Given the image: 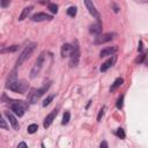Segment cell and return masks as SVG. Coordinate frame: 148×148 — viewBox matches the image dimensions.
I'll return each instance as SVG.
<instances>
[{
  "label": "cell",
  "instance_id": "cell-30",
  "mask_svg": "<svg viewBox=\"0 0 148 148\" xmlns=\"http://www.w3.org/2000/svg\"><path fill=\"white\" fill-rule=\"evenodd\" d=\"M99 147L102 148V147H108V143L105 142V141H103V142H101V145H99Z\"/></svg>",
  "mask_w": 148,
  "mask_h": 148
},
{
  "label": "cell",
  "instance_id": "cell-15",
  "mask_svg": "<svg viewBox=\"0 0 148 148\" xmlns=\"http://www.w3.org/2000/svg\"><path fill=\"white\" fill-rule=\"evenodd\" d=\"M71 50H72V45L66 43L61 46V57L65 58V57H69V53H71Z\"/></svg>",
  "mask_w": 148,
  "mask_h": 148
},
{
  "label": "cell",
  "instance_id": "cell-1",
  "mask_svg": "<svg viewBox=\"0 0 148 148\" xmlns=\"http://www.w3.org/2000/svg\"><path fill=\"white\" fill-rule=\"evenodd\" d=\"M80 46L77 40H74L73 45H72V50L69 53V67H76L80 60Z\"/></svg>",
  "mask_w": 148,
  "mask_h": 148
},
{
  "label": "cell",
  "instance_id": "cell-2",
  "mask_svg": "<svg viewBox=\"0 0 148 148\" xmlns=\"http://www.w3.org/2000/svg\"><path fill=\"white\" fill-rule=\"evenodd\" d=\"M36 46H37V44H36V43H31V44H29L28 46H25V47H24V50L21 52V54L18 56V58H17V60H16V66L22 65V64H23L28 58H30V56H31V54H32V52L35 51Z\"/></svg>",
  "mask_w": 148,
  "mask_h": 148
},
{
  "label": "cell",
  "instance_id": "cell-11",
  "mask_svg": "<svg viewBox=\"0 0 148 148\" xmlns=\"http://www.w3.org/2000/svg\"><path fill=\"white\" fill-rule=\"evenodd\" d=\"M52 16L51 15H47L45 13H36L31 16V20L35 21V22H40V21H46V20H51Z\"/></svg>",
  "mask_w": 148,
  "mask_h": 148
},
{
  "label": "cell",
  "instance_id": "cell-32",
  "mask_svg": "<svg viewBox=\"0 0 148 148\" xmlns=\"http://www.w3.org/2000/svg\"><path fill=\"white\" fill-rule=\"evenodd\" d=\"M136 2H142V3H148V0H135Z\"/></svg>",
  "mask_w": 148,
  "mask_h": 148
},
{
  "label": "cell",
  "instance_id": "cell-24",
  "mask_svg": "<svg viewBox=\"0 0 148 148\" xmlns=\"http://www.w3.org/2000/svg\"><path fill=\"white\" fill-rule=\"evenodd\" d=\"M123 104H124V95H121L119 98H118V101H117V108L118 109H121L123 108Z\"/></svg>",
  "mask_w": 148,
  "mask_h": 148
},
{
  "label": "cell",
  "instance_id": "cell-26",
  "mask_svg": "<svg viewBox=\"0 0 148 148\" xmlns=\"http://www.w3.org/2000/svg\"><path fill=\"white\" fill-rule=\"evenodd\" d=\"M10 1H12V0H1V7H2V8L8 7L9 3H10Z\"/></svg>",
  "mask_w": 148,
  "mask_h": 148
},
{
  "label": "cell",
  "instance_id": "cell-22",
  "mask_svg": "<svg viewBox=\"0 0 148 148\" xmlns=\"http://www.w3.org/2000/svg\"><path fill=\"white\" fill-rule=\"evenodd\" d=\"M67 14L71 16V17H74L76 15V7H69L67 9Z\"/></svg>",
  "mask_w": 148,
  "mask_h": 148
},
{
  "label": "cell",
  "instance_id": "cell-23",
  "mask_svg": "<svg viewBox=\"0 0 148 148\" xmlns=\"http://www.w3.org/2000/svg\"><path fill=\"white\" fill-rule=\"evenodd\" d=\"M49 9H50L51 13L57 14V12H58V6H57L56 3H50V5H49Z\"/></svg>",
  "mask_w": 148,
  "mask_h": 148
},
{
  "label": "cell",
  "instance_id": "cell-28",
  "mask_svg": "<svg viewBox=\"0 0 148 148\" xmlns=\"http://www.w3.org/2000/svg\"><path fill=\"white\" fill-rule=\"evenodd\" d=\"M0 125H1V127H2L3 130H7V128H8V127H7V124H6V120H5L3 118L0 119Z\"/></svg>",
  "mask_w": 148,
  "mask_h": 148
},
{
  "label": "cell",
  "instance_id": "cell-33",
  "mask_svg": "<svg viewBox=\"0 0 148 148\" xmlns=\"http://www.w3.org/2000/svg\"><path fill=\"white\" fill-rule=\"evenodd\" d=\"M138 50H139V51H142V42L139 43V47H138Z\"/></svg>",
  "mask_w": 148,
  "mask_h": 148
},
{
  "label": "cell",
  "instance_id": "cell-12",
  "mask_svg": "<svg viewBox=\"0 0 148 148\" xmlns=\"http://www.w3.org/2000/svg\"><path fill=\"white\" fill-rule=\"evenodd\" d=\"M117 50H118V47L114 45V46H109V47H105V49H103L101 52H99V57L101 58H103V57H108V56H112V54H114L116 52H117Z\"/></svg>",
  "mask_w": 148,
  "mask_h": 148
},
{
  "label": "cell",
  "instance_id": "cell-31",
  "mask_svg": "<svg viewBox=\"0 0 148 148\" xmlns=\"http://www.w3.org/2000/svg\"><path fill=\"white\" fill-rule=\"evenodd\" d=\"M28 145L25 143V142H21V143H18V146L17 147H27Z\"/></svg>",
  "mask_w": 148,
  "mask_h": 148
},
{
  "label": "cell",
  "instance_id": "cell-8",
  "mask_svg": "<svg viewBox=\"0 0 148 148\" xmlns=\"http://www.w3.org/2000/svg\"><path fill=\"white\" fill-rule=\"evenodd\" d=\"M58 111H59V108H56V109H53L46 117H45V119H44V123H43V126L45 127V128H47V127H50V125L52 124V121L54 120V118H56V116L58 114Z\"/></svg>",
  "mask_w": 148,
  "mask_h": 148
},
{
  "label": "cell",
  "instance_id": "cell-17",
  "mask_svg": "<svg viewBox=\"0 0 148 148\" xmlns=\"http://www.w3.org/2000/svg\"><path fill=\"white\" fill-rule=\"evenodd\" d=\"M31 7H25L23 10H22V13H21V15L18 16V21H22V20H24L25 17H28V15L30 14V12H31Z\"/></svg>",
  "mask_w": 148,
  "mask_h": 148
},
{
  "label": "cell",
  "instance_id": "cell-6",
  "mask_svg": "<svg viewBox=\"0 0 148 148\" xmlns=\"http://www.w3.org/2000/svg\"><path fill=\"white\" fill-rule=\"evenodd\" d=\"M8 89H10L12 91H15V92H20V94H23L25 90H27V88H28V86H27V83L24 82V81H15V82H13V83H10L8 87H7Z\"/></svg>",
  "mask_w": 148,
  "mask_h": 148
},
{
  "label": "cell",
  "instance_id": "cell-9",
  "mask_svg": "<svg viewBox=\"0 0 148 148\" xmlns=\"http://www.w3.org/2000/svg\"><path fill=\"white\" fill-rule=\"evenodd\" d=\"M84 5H86V8L88 9V12L90 13V15H92L96 20H99V13H98L97 9L95 8L92 1H91V0H84Z\"/></svg>",
  "mask_w": 148,
  "mask_h": 148
},
{
  "label": "cell",
  "instance_id": "cell-19",
  "mask_svg": "<svg viewBox=\"0 0 148 148\" xmlns=\"http://www.w3.org/2000/svg\"><path fill=\"white\" fill-rule=\"evenodd\" d=\"M69 119H71V113L68 112V111H66L65 113H64V116H62V125H66V124H68V121H69Z\"/></svg>",
  "mask_w": 148,
  "mask_h": 148
},
{
  "label": "cell",
  "instance_id": "cell-4",
  "mask_svg": "<svg viewBox=\"0 0 148 148\" xmlns=\"http://www.w3.org/2000/svg\"><path fill=\"white\" fill-rule=\"evenodd\" d=\"M44 60H45V52H40V54L38 56L37 60H36V62H35V65H34V67L31 69V73H30V77L31 79L36 77L39 74V72H40V69L43 67Z\"/></svg>",
  "mask_w": 148,
  "mask_h": 148
},
{
  "label": "cell",
  "instance_id": "cell-14",
  "mask_svg": "<svg viewBox=\"0 0 148 148\" xmlns=\"http://www.w3.org/2000/svg\"><path fill=\"white\" fill-rule=\"evenodd\" d=\"M89 31H90V34L96 35V36H97V35H101V32H102V23H101V21L97 20L96 23H94L92 25H90Z\"/></svg>",
  "mask_w": 148,
  "mask_h": 148
},
{
  "label": "cell",
  "instance_id": "cell-10",
  "mask_svg": "<svg viewBox=\"0 0 148 148\" xmlns=\"http://www.w3.org/2000/svg\"><path fill=\"white\" fill-rule=\"evenodd\" d=\"M116 60H117V57L112 54V56H111V58H109L105 62H103V64H102V66H101V72H106L110 67H112V66L114 65Z\"/></svg>",
  "mask_w": 148,
  "mask_h": 148
},
{
  "label": "cell",
  "instance_id": "cell-5",
  "mask_svg": "<svg viewBox=\"0 0 148 148\" xmlns=\"http://www.w3.org/2000/svg\"><path fill=\"white\" fill-rule=\"evenodd\" d=\"M10 108H12V111H13L16 116L22 117V116L24 114V111H25L27 104H24L22 101H14V102H12Z\"/></svg>",
  "mask_w": 148,
  "mask_h": 148
},
{
  "label": "cell",
  "instance_id": "cell-16",
  "mask_svg": "<svg viewBox=\"0 0 148 148\" xmlns=\"http://www.w3.org/2000/svg\"><path fill=\"white\" fill-rule=\"evenodd\" d=\"M123 83H124V79H123V77H118V79H116L114 82L112 83V86L110 87V91H111V92L114 91V90H116L117 88H119Z\"/></svg>",
  "mask_w": 148,
  "mask_h": 148
},
{
  "label": "cell",
  "instance_id": "cell-18",
  "mask_svg": "<svg viewBox=\"0 0 148 148\" xmlns=\"http://www.w3.org/2000/svg\"><path fill=\"white\" fill-rule=\"evenodd\" d=\"M17 49H18V46H17V45L8 46V47H6V49H2V50H1V53H6V52H15Z\"/></svg>",
  "mask_w": 148,
  "mask_h": 148
},
{
  "label": "cell",
  "instance_id": "cell-7",
  "mask_svg": "<svg viewBox=\"0 0 148 148\" xmlns=\"http://www.w3.org/2000/svg\"><path fill=\"white\" fill-rule=\"evenodd\" d=\"M114 36H116V34H111V32H109V34H103V35H97V37H95V44H104V43H108V42H110V40H112L113 38H114Z\"/></svg>",
  "mask_w": 148,
  "mask_h": 148
},
{
  "label": "cell",
  "instance_id": "cell-21",
  "mask_svg": "<svg viewBox=\"0 0 148 148\" xmlns=\"http://www.w3.org/2000/svg\"><path fill=\"white\" fill-rule=\"evenodd\" d=\"M54 98V95H49L44 101H43V106H47L51 102H52V99Z\"/></svg>",
  "mask_w": 148,
  "mask_h": 148
},
{
  "label": "cell",
  "instance_id": "cell-25",
  "mask_svg": "<svg viewBox=\"0 0 148 148\" xmlns=\"http://www.w3.org/2000/svg\"><path fill=\"white\" fill-rule=\"evenodd\" d=\"M116 134H117L120 139H125V132H124V130H123V128H118V130H117V132H116Z\"/></svg>",
  "mask_w": 148,
  "mask_h": 148
},
{
  "label": "cell",
  "instance_id": "cell-29",
  "mask_svg": "<svg viewBox=\"0 0 148 148\" xmlns=\"http://www.w3.org/2000/svg\"><path fill=\"white\" fill-rule=\"evenodd\" d=\"M145 57H146V54H145V53H143V54H140V57L136 59V62H141V61L145 59Z\"/></svg>",
  "mask_w": 148,
  "mask_h": 148
},
{
  "label": "cell",
  "instance_id": "cell-13",
  "mask_svg": "<svg viewBox=\"0 0 148 148\" xmlns=\"http://www.w3.org/2000/svg\"><path fill=\"white\" fill-rule=\"evenodd\" d=\"M5 116L7 117V119L9 120V123H10V125H12V127L14 128V130H18L20 128V125H18V121L16 120V118L13 116V113H10L9 111H6L5 112Z\"/></svg>",
  "mask_w": 148,
  "mask_h": 148
},
{
  "label": "cell",
  "instance_id": "cell-27",
  "mask_svg": "<svg viewBox=\"0 0 148 148\" xmlns=\"http://www.w3.org/2000/svg\"><path fill=\"white\" fill-rule=\"evenodd\" d=\"M103 113H104V108H102V109L99 110L98 116H97V121H101V119H102V117H103Z\"/></svg>",
  "mask_w": 148,
  "mask_h": 148
},
{
  "label": "cell",
  "instance_id": "cell-3",
  "mask_svg": "<svg viewBox=\"0 0 148 148\" xmlns=\"http://www.w3.org/2000/svg\"><path fill=\"white\" fill-rule=\"evenodd\" d=\"M50 86H51V82H47V84L43 86V87L39 88V89H32L31 92H30V95H29V102H30L31 104H35V103L40 98V96H42L44 92L47 91V89L50 88Z\"/></svg>",
  "mask_w": 148,
  "mask_h": 148
},
{
  "label": "cell",
  "instance_id": "cell-20",
  "mask_svg": "<svg viewBox=\"0 0 148 148\" xmlns=\"http://www.w3.org/2000/svg\"><path fill=\"white\" fill-rule=\"evenodd\" d=\"M37 130H38V125L37 124H31V125L28 126V133H30V134L35 133Z\"/></svg>",
  "mask_w": 148,
  "mask_h": 148
}]
</instances>
